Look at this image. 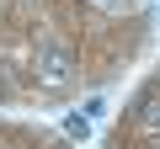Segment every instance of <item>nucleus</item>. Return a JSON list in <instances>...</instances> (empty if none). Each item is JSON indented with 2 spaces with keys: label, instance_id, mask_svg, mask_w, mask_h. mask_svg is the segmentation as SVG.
Segmentation results:
<instances>
[{
  "label": "nucleus",
  "instance_id": "nucleus-1",
  "mask_svg": "<svg viewBox=\"0 0 160 149\" xmlns=\"http://www.w3.org/2000/svg\"><path fill=\"white\" fill-rule=\"evenodd\" d=\"M69 69H75V53L64 43H38V74L43 80H64Z\"/></svg>",
  "mask_w": 160,
  "mask_h": 149
},
{
  "label": "nucleus",
  "instance_id": "nucleus-2",
  "mask_svg": "<svg viewBox=\"0 0 160 149\" xmlns=\"http://www.w3.org/2000/svg\"><path fill=\"white\" fill-rule=\"evenodd\" d=\"M133 123H139L144 133H160V96H155V91H144V96L133 101Z\"/></svg>",
  "mask_w": 160,
  "mask_h": 149
},
{
  "label": "nucleus",
  "instance_id": "nucleus-3",
  "mask_svg": "<svg viewBox=\"0 0 160 149\" xmlns=\"http://www.w3.org/2000/svg\"><path fill=\"white\" fill-rule=\"evenodd\" d=\"M64 133H69V138H86L91 123H86V117H64Z\"/></svg>",
  "mask_w": 160,
  "mask_h": 149
},
{
  "label": "nucleus",
  "instance_id": "nucleus-4",
  "mask_svg": "<svg viewBox=\"0 0 160 149\" xmlns=\"http://www.w3.org/2000/svg\"><path fill=\"white\" fill-rule=\"evenodd\" d=\"M6 96H11V74L0 69V101H6Z\"/></svg>",
  "mask_w": 160,
  "mask_h": 149
}]
</instances>
